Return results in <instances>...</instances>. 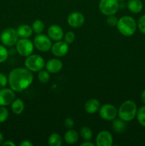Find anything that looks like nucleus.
I'll return each instance as SVG.
<instances>
[{
    "label": "nucleus",
    "mask_w": 145,
    "mask_h": 146,
    "mask_svg": "<svg viewBox=\"0 0 145 146\" xmlns=\"http://www.w3.org/2000/svg\"><path fill=\"white\" fill-rule=\"evenodd\" d=\"M34 76L26 68L17 67L10 71L8 76V84L10 88L15 92H22L32 84Z\"/></svg>",
    "instance_id": "nucleus-1"
},
{
    "label": "nucleus",
    "mask_w": 145,
    "mask_h": 146,
    "mask_svg": "<svg viewBox=\"0 0 145 146\" xmlns=\"http://www.w3.org/2000/svg\"><path fill=\"white\" fill-rule=\"evenodd\" d=\"M117 29L122 35L131 36L137 29V22L130 16H123L118 19Z\"/></svg>",
    "instance_id": "nucleus-2"
},
{
    "label": "nucleus",
    "mask_w": 145,
    "mask_h": 146,
    "mask_svg": "<svg viewBox=\"0 0 145 146\" xmlns=\"http://www.w3.org/2000/svg\"><path fill=\"white\" fill-rule=\"evenodd\" d=\"M137 106L134 101L127 100L124 101L118 109V116L126 122L134 119L137 113Z\"/></svg>",
    "instance_id": "nucleus-3"
},
{
    "label": "nucleus",
    "mask_w": 145,
    "mask_h": 146,
    "mask_svg": "<svg viewBox=\"0 0 145 146\" xmlns=\"http://www.w3.org/2000/svg\"><path fill=\"white\" fill-rule=\"evenodd\" d=\"M45 61L41 56L38 54H31L26 57L24 61V66L31 72H38L44 69L45 66Z\"/></svg>",
    "instance_id": "nucleus-4"
},
{
    "label": "nucleus",
    "mask_w": 145,
    "mask_h": 146,
    "mask_svg": "<svg viewBox=\"0 0 145 146\" xmlns=\"http://www.w3.org/2000/svg\"><path fill=\"white\" fill-rule=\"evenodd\" d=\"M16 50L21 56L27 57L34 52V43L28 38H21L16 44Z\"/></svg>",
    "instance_id": "nucleus-5"
},
{
    "label": "nucleus",
    "mask_w": 145,
    "mask_h": 146,
    "mask_svg": "<svg viewBox=\"0 0 145 146\" xmlns=\"http://www.w3.org/2000/svg\"><path fill=\"white\" fill-rule=\"evenodd\" d=\"M16 30L13 28H7L3 30L0 34V41L5 46H13L16 45L18 38Z\"/></svg>",
    "instance_id": "nucleus-6"
},
{
    "label": "nucleus",
    "mask_w": 145,
    "mask_h": 146,
    "mask_svg": "<svg viewBox=\"0 0 145 146\" xmlns=\"http://www.w3.org/2000/svg\"><path fill=\"white\" fill-rule=\"evenodd\" d=\"M119 4L117 0H100L99 9L103 15H114L119 10Z\"/></svg>",
    "instance_id": "nucleus-7"
},
{
    "label": "nucleus",
    "mask_w": 145,
    "mask_h": 146,
    "mask_svg": "<svg viewBox=\"0 0 145 146\" xmlns=\"http://www.w3.org/2000/svg\"><path fill=\"white\" fill-rule=\"evenodd\" d=\"M34 45L36 49L41 52H47L50 51L53 44L48 35L40 34H37L34 39Z\"/></svg>",
    "instance_id": "nucleus-8"
},
{
    "label": "nucleus",
    "mask_w": 145,
    "mask_h": 146,
    "mask_svg": "<svg viewBox=\"0 0 145 146\" xmlns=\"http://www.w3.org/2000/svg\"><path fill=\"white\" fill-rule=\"evenodd\" d=\"M98 112L101 118L107 121H113L117 118L118 113L116 107L109 104H105L100 106Z\"/></svg>",
    "instance_id": "nucleus-9"
},
{
    "label": "nucleus",
    "mask_w": 145,
    "mask_h": 146,
    "mask_svg": "<svg viewBox=\"0 0 145 146\" xmlns=\"http://www.w3.org/2000/svg\"><path fill=\"white\" fill-rule=\"evenodd\" d=\"M51 50L52 54L55 57H63L68 54L69 51V44L62 40L55 41L54 44H53Z\"/></svg>",
    "instance_id": "nucleus-10"
},
{
    "label": "nucleus",
    "mask_w": 145,
    "mask_h": 146,
    "mask_svg": "<svg viewBox=\"0 0 145 146\" xmlns=\"http://www.w3.org/2000/svg\"><path fill=\"white\" fill-rule=\"evenodd\" d=\"M15 98V91L11 88H0V106H7L11 104Z\"/></svg>",
    "instance_id": "nucleus-11"
},
{
    "label": "nucleus",
    "mask_w": 145,
    "mask_h": 146,
    "mask_svg": "<svg viewBox=\"0 0 145 146\" xmlns=\"http://www.w3.org/2000/svg\"><path fill=\"white\" fill-rule=\"evenodd\" d=\"M85 21L83 14L79 11H73L68 16L67 22L72 28H80L84 24Z\"/></svg>",
    "instance_id": "nucleus-12"
},
{
    "label": "nucleus",
    "mask_w": 145,
    "mask_h": 146,
    "mask_svg": "<svg viewBox=\"0 0 145 146\" xmlns=\"http://www.w3.org/2000/svg\"><path fill=\"white\" fill-rule=\"evenodd\" d=\"M113 144V137L110 132L102 131L97 135L96 145L98 146H111Z\"/></svg>",
    "instance_id": "nucleus-13"
},
{
    "label": "nucleus",
    "mask_w": 145,
    "mask_h": 146,
    "mask_svg": "<svg viewBox=\"0 0 145 146\" xmlns=\"http://www.w3.org/2000/svg\"><path fill=\"white\" fill-rule=\"evenodd\" d=\"M47 34L51 40L54 41H58L63 38L64 31L59 25L52 24L48 28Z\"/></svg>",
    "instance_id": "nucleus-14"
},
{
    "label": "nucleus",
    "mask_w": 145,
    "mask_h": 146,
    "mask_svg": "<svg viewBox=\"0 0 145 146\" xmlns=\"http://www.w3.org/2000/svg\"><path fill=\"white\" fill-rule=\"evenodd\" d=\"M45 67L50 74H56L62 69L63 62L58 58H51L45 64Z\"/></svg>",
    "instance_id": "nucleus-15"
},
{
    "label": "nucleus",
    "mask_w": 145,
    "mask_h": 146,
    "mask_svg": "<svg viewBox=\"0 0 145 146\" xmlns=\"http://www.w3.org/2000/svg\"><path fill=\"white\" fill-rule=\"evenodd\" d=\"M85 111L89 114H94L99 111L100 108V104L98 99L91 98L86 101L85 104Z\"/></svg>",
    "instance_id": "nucleus-16"
},
{
    "label": "nucleus",
    "mask_w": 145,
    "mask_h": 146,
    "mask_svg": "<svg viewBox=\"0 0 145 146\" xmlns=\"http://www.w3.org/2000/svg\"><path fill=\"white\" fill-rule=\"evenodd\" d=\"M126 6L128 10L134 14L140 13L144 7L143 3L141 0H128Z\"/></svg>",
    "instance_id": "nucleus-17"
},
{
    "label": "nucleus",
    "mask_w": 145,
    "mask_h": 146,
    "mask_svg": "<svg viewBox=\"0 0 145 146\" xmlns=\"http://www.w3.org/2000/svg\"><path fill=\"white\" fill-rule=\"evenodd\" d=\"M11 111L16 115H20L25 109V104L21 98H15L11 104Z\"/></svg>",
    "instance_id": "nucleus-18"
},
{
    "label": "nucleus",
    "mask_w": 145,
    "mask_h": 146,
    "mask_svg": "<svg viewBox=\"0 0 145 146\" xmlns=\"http://www.w3.org/2000/svg\"><path fill=\"white\" fill-rule=\"evenodd\" d=\"M79 139V134L75 130L69 129L64 135V141L69 145L76 143Z\"/></svg>",
    "instance_id": "nucleus-19"
},
{
    "label": "nucleus",
    "mask_w": 145,
    "mask_h": 146,
    "mask_svg": "<svg viewBox=\"0 0 145 146\" xmlns=\"http://www.w3.org/2000/svg\"><path fill=\"white\" fill-rule=\"evenodd\" d=\"M17 34L20 38H29L33 34L32 27L28 24L20 25L16 29Z\"/></svg>",
    "instance_id": "nucleus-20"
},
{
    "label": "nucleus",
    "mask_w": 145,
    "mask_h": 146,
    "mask_svg": "<svg viewBox=\"0 0 145 146\" xmlns=\"http://www.w3.org/2000/svg\"><path fill=\"white\" fill-rule=\"evenodd\" d=\"M112 129L117 133H121L125 131L127 128L126 121H123L121 118H115L113 120L112 124Z\"/></svg>",
    "instance_id": "nucleus-21"
},
{
    "label": "nucleus",
    "mask_w": 145,
    "mask_h": 146,
    "mask_svg": "<svg viewBox=\"0 0 145 146\" xmlns=\"http://www.w3.org/2000/svg\"><path fill=\"white\" fill-rule=\"evenodd\" d=\"M48 143L51 146H61L63 143L62 138L57 133H53L48 137Z\"/></svg>",
    "instance_id": "nucleus-22"
},
{
    "label": "nucleus",
    "mask_w": 145,
    "mask_h": 146,
    "mask_svg": "<svg viewBox=\"0 0 145 146\" xmlns=\"http://www.w3.org/2000/svg\"><path fill=\"white\" fill-rule=\"evenodd\" d=\"M31 27H32L33 31L35 34H40L44 32V29H45V24H44V21H41V19H36L33 22Z\"/></svg>",
    "instance_id": "nucleus-23"
},
{
    "label": "nucleus",
    "mask_w": 145,
    "mask_h": 146,
    "mask_svg": "<svg viewBox=\"0 0 145 146\" xmlns=\"http://www.w3.org/2000/svg\"><path fill=\"white\" fill-rule=\"evenodd\" d=\"M80 135L84 141H90L92 138V131L89 127H82L80 131Z\"/></svg>",
    "instance_id": "nucleus-24"
},
{
    "label": "nucleus",
    "mask_w": 145,
    "mask_h": 146,
    "mask_svg": "<svg viewBox=\"0 0 145 146\" xmlns=\"http://www.w3.org/2000/svg\"><path fill=\"white\" fill-rule=\"evenodd\" d=\"M136 119L138 123L140 124L142 126L145 127V106L140 107L137 110L136 113Z\"/></svg>",
    "instance_id": "nucleus-25"
},
{
    "label": "nucleus",
    "mask_w": 145,
    "mask_h": 146,
    "mask_svg": "<svg viewBox=\"0 0 145 146\" xmlns=\"http://www.w3.org/2000/svg\"><path fill=\"white\" fill-rule=\"evenodd\" d=\"M51 78L50 73L46 70H41L38 71V80L42 84H46L49 81Z\"/></svg>",
    "instance_id": "nucleus-26"
},
{
    "label": "nucleus",
    "mask_w": 145,
    "mask_h": 146,
    "mask_svg": "<svg viewBox=\"0 0 145 146\" xmlns=\"http://www.w3.org/2000/svg\"><path fill=\"white\" fill-rule=\"evenodd\" d=\"M9 56V51L4 45L0 44V64L7 61Z\"/></svg>",
    "instance_id": "nucleus-27"
},
{
    "label": "nucleus",
    "mask_w": 145,
    "mask_h": 146,
    "mask_svg": "<svg viewBox=\"0 0 145 146\" xmlns=\"http://www.w3.org/2000/svg\"><path fill=\"white\" fill-rule=\"evenodd\" d=\"M9 111L5 106H0V123H4L8 119Z\"/></svg>",
    "instance_id": "nucleus-28"
},
{
    "label": "nucleus",
    "mask_w": 145,
    "mask_h": 146,
    "mask_svg": "<svg viewBox=\"0 0 145 146\" xmlns=\"http://www.w3.org/2000/svg\"><path fill=\"white\" fill-rule=\"evenodd\" d=\"M75 39V35L72 31H69L64 34L63 40L65 42H66L68 44H71L73 43V41Z\"/></svg>",
    "instance_id": "nucleus-29"
},
{
    "label": "nucleus",
    "mask_w": 145,
    "mask_h": 146,
    "mask_svg": "<svg viewBox=\"0 0 145 146\" xmlns=\"http://www.w3.org/2000/svg\"><path fill=\"white\" fill-rule=\"evenodd\" d=\"M137 28L143 34H145V14L141 16L137 21Z\"/></svg>",
    "instance_id": "nucleus-30"
},
{
    "label": "nucleus",
    "mask_w": 145,
    "mask_h": 146,
    "mask_svg": "<svg viewBox=\"0 0 145 146\" xmlns=\"http://www.w3.org/2000/svg\"><path fill=\"white\" fill-rule=\"evenodd\" d=\"M118 19L116 16L114 14V15H109L107 16L106 19V22L109 27H116L117 24Z\"/></svg>",
    "instance_id": "nucleus-31"
},
{
    "label": "nucleus",
    "mask_w": 145,
    "mask_h": 146,
    "mask_svg": "<svg viewBox=\"0 0 145 146\" xmlns=\"http://www.w3.org/2000/svg\"><path fill=\"white\" fill-rule=\"evenodd\" d=\"M8 84V77L6 76L4 74L0 73V88H5Z\"/></svg>",
    "instance_id": "nucleus-32"
},
{
    "label": "nucleus",
    "mask_w": 145,
    "mask_h": 146,
    "mask_svg": "<svg viewBox=\"0 0 145 146\" xmlns=\"http://www.w3.org/2000/svg\"><path fill=\"white\" fill-rule=\"evenodd\" d=\"M64 125L68 129H71L74 125V121L71 118H66L64 121Z\"/></svg>",
    "instance_id": "nucleus-33"
},
{
    "label": "nucleus",
    "mask_w": 145,
    "mask_h": 146,
    "mask_svg": "<svg viewBox=\"0 0 145 146\" xmlns=\"http://www.w3.org/2000/svg\"><path fill=\"white\" fill-rule=\"evenodd\" d=\"M19 145L20 146H33L34 145V144H33L31 141H27V140H24V141H23L22 142L19 144Z\"/></svg>",
    "instance_id": "nucleus-34"
},
{
    "label": "nucleus",
    "mask_w": 145,
    "mask_h": 146,
    "mask_svg": "<svg viewBox=\"0 0 145 146\" xmlns=\"http://www.w3.org/2000/svg\"><path fill=\"white\" fill-rule=\"evenodd\" d=\"M3 146H15V143H13L12 141H5V142H4L2 143Z\"/></svg>",
    "instance_id": "nucleus-35"
},
{
    "label": "nucleus",
    "mask_w": 145,
    "mask_h": 146,
    "mask_svg": "<svg viewBox=\"0 0 145 146\" xmlns=\"http://www.w3.org/2000/svg\"><path fill=\"white\" fill-rule=\"evenodd\" d=\"M95 144L91 143L90 141H85V142L82 143L80 144V146H94Z\"/></svg>",
    "instance_id": "nucleus-36"
},
{
    "label": "nucleus",
    "mask_w": 145,
    "mask_h": 146,
    "mask_svg": "<svg viewBox=\"0 0 145 146\" xmlns=\"http://www.w3.org/2000/svg\"><path fill=\"white\" fill-rule=\"evenodd\" d=\"M141 99H142V102L145 104V89L142 92V94H141Z\"/></svg>",
    "instance_id": "nucleus-37"
},
{
    "label": "nucleus",
    "mask_w": 145,
    "mask_h": 146,
    "mask_svg": "<svg viewBox=\"0 0 145 146\" xmlns=\"http://www.w3.org/2000/svg\"><path fill=\"white\" fill-rule=\"evenodd\" d=\"M3 143H4V136L1 133H0V145H2Z\"/></svg>",
    "instance_id": "nucleus-38"
},
{
    "label": "nucleus",
    "mask_w": 145,
    "mask_h": 146,
    "mask_svg": "<svg viewBox=\"0 0 145 146\" xmlns=\"http://www.w3.org/2000/svg\"><path fill=\"white\" fill-rule=\"evenodd\" d=\"M117 1H119V2H123V1H127V0H117Z\"/></svg>",
    "instance_id": "nucleus-39"
}]
</instances>
